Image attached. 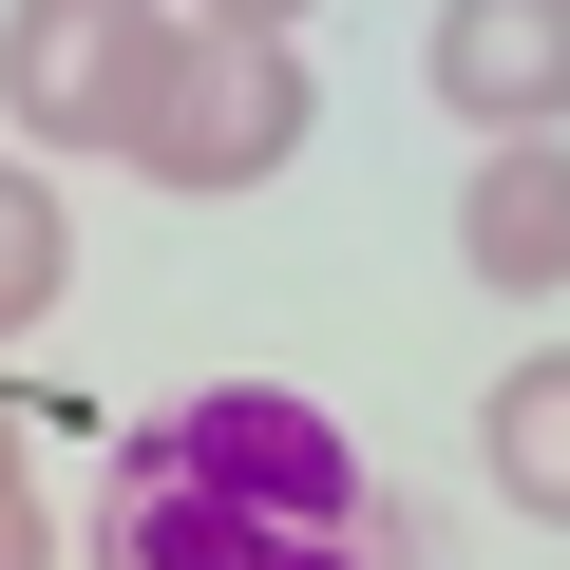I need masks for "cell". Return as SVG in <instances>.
I'll use <instances>...</instances> for the list:
<instances>
[{
	"label": "cell",
	"mask_w": 570,
	"mask_h": 570,
	"mask_svg": "<svg viewBox=\"0 0 570 570\" xmlns=\"http://www.w3.org/2000/svg\"><path fill=\"white\" fill-rule=\"evenodd\" d=\"M0 570H58V513H39V475H20V400H0Z\"/></svg>",
	"instance_id": "obj_9"
},
{
	"label": "cell",
	"mask_w": 570,
	"mask_h": 570,
	"mask_svg": "<svg viewBox=\"0 0 570 570\" xmlns=\"http://www.w3.org/2000/svg\"><path fill=\"white\" fill-rule=\"evenodd\" d=\"M305 39H209V20H171V58H153V96H134V171L153 190H266L285 153H305Z\"/></svg>",
	"instance_id": "obj_1"
},
{
	"label": "cell",
	"mask_w": 570,
	"mask_h": 570,
	"mask_svg": "<svg viewBox=\"0 0 570 570\" xmlns=\"http://www.w3.org/2000/svg\"><path fill=\"white\" fill-rule=\"evenodd\" d=\"M456 266H475V285H570V134H494V153H475Z\"/></svg>",
	"instance_id": "obj_6"
},
{
	"label": "cell",
	"mask_w": 570,
	"mask_h": 570,
	"mask_svg": "<svg viewBox=\"0 0 570 570\" xmlns=\"http://www.w3.org/2000/svg\"><path fill=\"white\" fill-rule=\"evenodd\" d=\"M171 58V0H20L0 20V115H20L39 153H115L134 96Z\"/></svg>",
	"instance_id": "obj_4"
},
{
	"label": "cell",
	"mask_w": 570,
	"mask_h": 570,
	"mask_svg": "<svg viewBox=\"0 0 570 570\" xmlns=\"http://www.w3.org/2000/svg\"><path fill=\"white\" fill-rule=\"evenodd\" d=\"M419 77H438V115H475V134H551V115H570V0H438Z\"/></svg>",
	"instance_id": "obj_5"
},
{
	"label": "cell",
	"mask_w": 570,
	"mask_h": 570,
	"mask_svg": "<svg viewBox=\"0 0 570 570\" xmlns=\"http://www.w3.org/2000/svg\"><path fill=\"white\" fill-rule=\"evenodd\" d=\"M115 456H134V475H190V494H247V513H324V532L400 513V494L362 475V438H343L324 400H285V381H209V400L134 419Z\"/></svg>",
	"instance_id": "obj_2"
},
{
	"label": "cell",
	"mask_w": 570,
	"mask_h": 570,
	"mask_svg": "<svg viewBox=\"0 0 570 570\" xmlns=\"http://www.w3.org/2000/svg\"><path fill=\"white\" fill-rule=\"evenodd\" d=\"M96 570H438V532L419 513H362V532H324V513H247V494H190V475H96Z\"/></svg>",
	"instance_id": "obj_3"
},
{
	"label": "cell",
	"mask_w": 570,
	"mask_h": 570,
	"mask_svg": "<svg viewBox=\"0 0 570 570\" xmlns=\"http://www.w3.org/2000/svg\"><path fill=\"white\" fill-rule=\"evenodd\" d=\"M58 266H77V228H58V190L0 153V343H20L39 305H58Z\"/></svg>",
	"instance_id": "obj_8"
},
{
	"label": "cell",
	"mask_w": 570,
	"mask_h": 570,
	"mask_svg": "<svg viewBox=\"0 0 570 570\" xmlns=\"http://www.w3.org/2000/svg\"><path fill=\"white\" fill-rule=\"evenodd\" d=\"M475 456H494V494H513L532 532H570V343H532V362L475 400Z\"/></svg>",
	"instance_id": "obj_7"
},
{
	"label": "cell",
	"mask_w": 570,
	"mask_h": 570,
	"mask_svg": "<svg viewBox=\"0 0 570 570\" xmlns=\"http://www.w3.org/2000/svg\"><path fill=\"white\" fill-rule=\"evenodd\" d=\"M171 20H209V39H305V0H171Z\"/></svg>",
	"instance_id": "obj_10"
}]
</instances>
